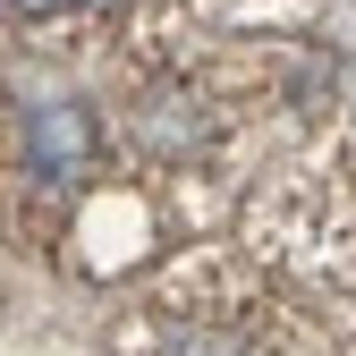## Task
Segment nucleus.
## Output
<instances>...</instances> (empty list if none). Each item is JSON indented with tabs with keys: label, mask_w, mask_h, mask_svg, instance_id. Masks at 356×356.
<instances>
[{
	"label": "nucleus",
	"mask_w": 356,
	"mask_h": 356,
	"mask_svg": "<svg viewBox=\"0 0 356 356\" xmlns=\"http://www.w3.org/2000/svg\"><path fill=\"white\" fill-rule=\"evenodd\" d=\"M102 161V119L85 102H34L26 111V170L34 178H85Z\"/></svg>",
	"instance_id": "obj_1"
},
{
	"label": "nucleus",
	"mask_w": 356,
	"mask_h": 356,
	"mask_svg": "<svg viewBox=\"0 0 356 356\" xmlns=\"http://www.w3.org/2000/svg\"><path fill=\"white\" fill-rule=\"evenodd\" d=\"M85 9H119V0H85Z\"/></svg>",
	"instance_id": "obj_3"
},
{
	"label": "nucleus",
	"mask_w": 356,
	"mask_h": 356,
	"mask_svg": "<svg viewBox=\"0 0 356 356\" xmlns=\"http://www.w3.org/2000/svg\"><path fill=\"white\" fill-rule=\"evenodd\" d=\"M0 9H9L17 26H42V17H60V9H68V0H0Z\"/></svg>",
	"instance_id": "obj_2"
}]
</instances>
